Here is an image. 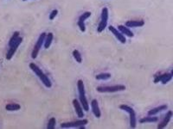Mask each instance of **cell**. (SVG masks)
<instances>
[{"mask_svg":"<svg viewBox=\"0 0 173 129\" xmlns=\"http://www.w3.org/2000/svg\"><path fill=\"white\" fill-rule=\"evenodd\" d=\"M30 68L35 72V74L40 78V80L42 81V83L44 84L47 88H51V81H50V78L43 73V71H42V69H40L35 63H30Z\"/></svg>","mask_w":173,"mask_h":129,"instance_id":"1","label":"cell"},{"mask_svg":"<svg viewBox=\"0 0 173 129\" xmlns=\"http://www.w3.org/2000/svg\"><path fill=\"white\" fill-rule=\"evenodd\" d=\"M98 92L100 93H114L126 90V86L123 84H117L113 86H98L96 88Z\"/></svg>","mask_w":173,"mask_h":129,"instance_id":"2","label":"cell"},{"mask_svg":"<svg viewBox=\"0 0 173 129\" xmlns=\"http://www.w3.org/2000/svg\"><path fill=\"white\" fill-rule=\"evenodd\" d=\"M120 109L128 113L130 116V128H135L137 126V119H136V114H135L134 110L132 107L126 105V104H121L120 106Z\"/></svg>","mask_w":173,"mask_h":129,"instance_id":"3","label":"cell"},{"mask_svg":"<svg viewBox=\"0 0 173 129\" xmlns=\"http://www.w3.org/2000/svg\"><path fill=\"white\" fill-rule=\"evenodd\" d=\"M108 17H109V12L108 9L107 7H104L101 10V22L99 23L98 28H97V31L99 33H101L104 31V29L107 28V22H108Z\"/></svg>","mask_w":173,"mask_h":129,"instance_id":"4","label":"cell"},{"mask_svg":"<svg viewBox=\"0 0 173 129\" xmlns=\"http://www.w3.org/2000/svg\"><path fill=\"white\" fill-rule=\"evenodd\" d=\"M88 123V120L81 119L72 122H65L61 124L62 128H85V126Z\"/></svg>","mask_w":173,"mask_h":129,"instance_id":"5","label":"cell"},{"mask_svg":"<svg viewBox=\"0 0 173 129\" xmlns=\"http://www.w3.org/2000/svg\"><path fill=\"white\" fill-rule=\"evenodd\" d=\"M45 37H46V33H42V34L39 35L38 40H37V41L36 45H35V46H34L32 53H31V57H32V58H36L37 57V55H38V53H39V51H40V49L42 48V46H43V44L44 43Z\"/></svg>","mask_w":173,"mask_h":129,"instance_id":"6","label":"cell"},{"mask_svg":"<svg viewBox=\"0 0 173 129\" xmlns=\"http://www.w3.org/2000/svg\"><path fill=\"white\" fill-rule=\"evenodd\" d=\"M22 41H23V38L22 37H20L14 43H13L12 45L10 46V49H9V51L7 52L6 53V59L7 60H10V59H11L13 57V55L16 53V52L18 50V46H20V44L22 43Z\"/></svg>","mask_w":173,"mask_h":129,"instance_id":"7","label":"cell"},{"mask_svg":"<svg viewBox=\"0 0 173 129\" xmlns=\"http://www.w3.org/2000/svg\"><path fill=\"white\" fill-rule=\"evenodd\" d=\"M109 30H110V32L112 33V34L115 36V38L117 39L120 42H121L122 44H125V43L127 42L126 36H125L124 34H122L118 28H114V26H109Z\"/></svg>","mask_w":173,"mask_h":129,"instance_id":"8","label":"cell"},{"mask_svg":"<svg viewBox=\"0 0 173 129\" xmlns=\"http://www.w3.org/2000/svg\"><path fill=\"white\" fill-rule=\"evenodd\" d=\"M172 111L171 110H169L168 111V113L166 114V116H165V118H164V120L161 122L159 125H158V128L159 129H163L165 128V127H166L167 125L169 124L170 122V121L171 120V117H172Z\"/></svg>","mask_w":173,"mask_h":129,"instance_id":"9","label":"cell"},{"mask_svg":"<svg viewBox=\"0 0 173 129\" xmlns=\"http://www.w3.org/2000/svg\"><path fill=\"white\" fill-rule=\"evenodd\" d=\"M73 105H74V108L75 110V112H76L77 116L82 119L84 117V113H83V109L81 105V103H79V101L77 99H74L73 100Z\"/></svg>","mask_w":173,"mask_h":129,"instance_id":"10","label":"cell"},{"mask_svg":"<svg viewBox=\"0 0 173 129\" xmlns=\"http://www.w3.org/2000/svg\"><path fill=\"white\" fill-rule=\"evenodd\" d=\"M91 109L92 111L94 113V115L97 118H100L101 116V112L100 110V107H99V104L97 102L96 99H93L92 102H91Z\"/></svg>","mask_w":173,"mask_h":129,"instance_id":"11","label":"cell"},{"mask_svg":"<svg viewBox=\"0 0 173 129\" xmlns=\"http://www.w3.org/2000/svg\"><path fill=\"white\" fill-rule=\"evenodd\" d=\"M145 25V22L143 20H132V21H127L126 22L125 26L127 28H137V27H142Z\"/></svg>","mask_w":173,"mask_h":129,"instance_id":"12","label":"cell"},{"mask_svg":"<svg viewBox=\"0 0 173 129\" xmlns=\"http://www.w3.org/2000/svg\"><path fill=\"white\" fill-rule=\"evenodd\" d=\"M118 29H119L122 34H124L125 36H128L130 38H133V37L134 36L133 33L132 32V30H130L129 28H127V26L119 25L118 26Z\"/></svg>","mask_w":173,"mask_h":129,"instance_id":"13","label":"cell"},{"mask_svg":"<svg viewBox=\"0 0 173 129\" xmlns=\"http://www.w3.org/2000/svg\"><path fill=\"white\" fill-rule=\"evenodd\" d=\"M168 109V106L167 105H161L159 106L157 108H154L152 110H151L150 111H148V116H155L159 113H160L164 110H166Z\"/></svg>","mask_w":173,"mask_h":129,"instance_id":"14","label":"cell"},{"mask_svg":"<svg viewBox=\"0 0 173 129\" xmlns=\"http://www.w3.org/2000/svg\"><path fill=\"white\" fill-rule=\"evenodd\" d=\"M79 98H80L81 105H82L83 110L88 111V110H89V104H88V99H87V97H86V94H84V95H79Z\"/></svg>","mask_w":173,"mask_h":129,"instance_id":"15","label":"cell"},{"mask_svg":"<svg viewBox=\"0 0 173 129\" xmlns=\"http://www.w3.org/2000/svg\"><path fill=\"white\" fill-rule=\"evenodd\" d=\"M159 121V118L154 116H148L146 117H143L142 119L139 120V123L144 124V123H152L157 122Z\"/></svg>","mask_w":173,"mask_h":129,"instance_id":"16","label":"cell"},{"mask_svg":"<svg viewBox=\"0 0 173 129\" xmlns=\"http://www.w3.org/2000/svg\"><path fill=\"white\" fill-rule=\"evenodd\" d=\"M53 39H54V34H53V33L46 34V37H45V40H44L45 48H49V47L51 46L52 41H53Z\"/></svg>","mask_w":173,"mask_h":129,"instance_id":"17","label":"cell"},{"mask_svg":"<svg viewBox=\"0 0 173 129\" xmlns=\"http://www.w3.org/2000/svg\"><path fill=\"white\" fill-rule=\"evenodd\" d=\"M20 109H21V106L18 103H9L5 106V110L7 111H18Z\"/></svg>","mask_w":173,"mask_h":129,"instance_id":"18","label":"cell"},{"mask_svg":"<svg viewBox=\"0 0 173 129\" xmlns=\"http://www.w3.org/2000/svg\"><path fill=\"white\" fill-rule=\"evenodd\" d=\"M111 73H108V72H103V73H101V74H98L96 75V78L97 80H107L111 77Z\"/></svg>","mask_w":173,"mask_h":129,"instance_id":"19","label":"cell"},{"mask_svg":"<svg viewBox=\"0 0 173 129\" xmlns=\"http://www.w3.org/2000/svg\"><path fill=\"white\" fill-rule=\"evenodd\" d=\"M73 57H74V58L76 60V62H78V63H82V57L81 55V52L78 51V50H76V49L73 51Z\"/></svg>","mask_w":173,"mask_h":129,"instance_id":"20","label":"cell"},{"mask_svg":"<svg viewBox=\"0 0 173 129\" xmlns=\"http://www.w3.org/2000/svg\"><path fill=\"white\" fill-rule=\"evenodd\" d=\"M19 34H20V33L18 32V31H16V32L13 33L11 38L10 39V40H9V46H10L12 45L13 43H14V42H15L19 38Z\"/></svg>","mask_w":173,"mask_h":129,"instance_id":"21","label":"cell"},{"mask_svg":"<svg viewBox=\"0 0 173 129\" xmlns=\"http://www.w3.org/2000/svg\"><path fill=\"white\" fill-rule=\"evenodd\" d=\"M172 76H173L172 72H171V73H166V74H165V76L164 77V78L161 80L162 84H167L168 82H170V81L172 79Z\"/></svg>","mask_w":173,"mask_h":129,"instance_id":"22","label":"cell"},{"mask_svg":"<svg viewBox=\"0 0 173 129\" xmlns=\"http://www.w3.org/2000/svg\"><path fill=\"white\" fill-rule=\"evenodd\" d=\"M56 118L55 117H52L49 120V122H48V125H47V128L48 129H54L55 127H56Z\"/></svg>","mask_w":173,"mask_h":129,"instance_id":"23","label":"cell"},{"mask_svg":"<svg viewBox=\"0 0 173 129\" xmlns=\"http://www.w3.org/2000/svg\"><path fill=\"white\" fill-rule=\"evenodd\" d=\"M90 16H91V12H90V11H86V12H84L83 14L79 17V20L85 22L88 18H89Z\"/></svg>","mask_w":173,"mask_h":129,"instance_id":"24","label":"cell"},{"mask_svg":"<svg viewBox=\"0 0 173 129\" xmlns=\"http://www.w3.org/2000/svg\"><path fill=\"white\" fill-rule=\"evenodd\" d=\"M77 24H78V27L80 28V29H81L82 32H85V31H86V26H85V23H84L83 21H80V20H78Z\"/></svg>","mask_w":173,"mask_h":129,"instance_id":"25","label":"cell"},{"mask_svg":"<svg viewBox=\"0 0 173 129\" xmlns=\"http://www.w3.org/2000/svg\"><path fill=\"white\" fill-rule=\"evenodd\" d=\"M58 14V10H52L51 13H50V20H54L56 18V16H57Z\"/></svg>","mask_w":173,"mask_h":129,"instance_id":"26","label":"cell"},{"mask_svg":"<svg viewBox=\"0 0 173 129\" xmlns=\"http://www.w3.org/2000/svg\"><path fill=\"white\" fill-rule=\"evenodd\" d=\"M23 1H26V0H23Z\"/></svg>","mask_w":173,"mask_h":129,"instance_id":"27","label":"cell"}]
</instances>
